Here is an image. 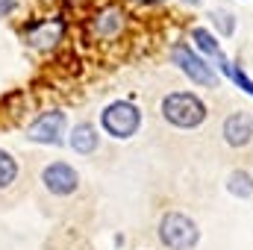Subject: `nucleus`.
I'll return each mask as SVG.
<instances>
[{
	"label": "nucleus",
	"instance_id": "1",
	"mask_svg": "<svg viewBox=\"0 0 253 250\" xmlns=\"http://www.w3.org/2000/svg\"><path fill=\"white\" fill-rule=\"evenodd\" d=\"M159 109H162V118L168 124L180 126V129H194V126H200L206 121V106L191 91H171V94H165Z\"/></svg>",
	"mask_w": 253,
	"mask_h": 250
},
{
	"label": "nucleus",
	"instance_id": "2",
	"mask_svg": "<svg viewBox=\"0 0 253 250\" xmlns=\"http://www.w3.org/2000/svg\"><path fill=\"white\" fill-rule=\"evenodd\" d=\"M159 242L168 250H191L200 242V230L183 212H165L159 218Z\"/></svg>",
	"mask_w": 253,
	"mask_h": 250
},
{
	"label": "nucleus",
	"instance_id": "3",
	"mask_svg": "<svg viewBox=\"0 0 253 250\" xmlns=\"http://www.w3.org/2000/svg\"><path fill=\"white\" fill-rule=\"evenodd\" d=\"M100 126H103L106 135H112V138H118V141H126V138H132V135L138 132V126H141V112H138V106L129 103V100H115V103H109V106L100 112Z\"/></svg>",
	"mask_w": 253,
	"mask_h": 250
},
{
	"label": "nucleus",
	"instance_id": "4",
	"mask_svg": "<svg viewBox=\"0 0 253 250\" xmlns=\"http://www.w3.org/2000/svg\"><path fill=\"white\" fill-rule=\"evenodd\" d=\"M171 62L177 65L194 85H215V83H218L212 65H206V59L197 56L189 44H183V42H177V44L171 47Z\"/></svg>",
	"mask_w": 253,
	"mask_h": 250
},
{
	"label": "nucleus",
	"instance_id": "5",
	"mask_svg": "<svg viewBox=\"0 0 253 250\" xmlns=\"http://www.w3.org/2000/svg\"><path fill=\"white\" fill-rule=\"evenodd\" d=\"M65 36L62 18H42L24 27V44L33 50H53Z\"/></svg>",
	"mask_w": 253,
	"mask_h": 250
},
{
	"label": "nucleus",
	"instance_id": "6",
	"mask_svg": "<svg viewBox=\"0 0 253 250\" xmlns=\"http://www.w3.org/2000/svg\"><path fill=\"white\" fill-rule=\"evenodd\" d=\"M65 126H68V118H65L62 109H47V112H42L33 124L27 126V141H36V144H62Z\"/></svg>",
	"mask_w": 253,
	"mask_h": 250
},
{
	"label": "nucleus",
	"instance_id": "7",
	"mask_svg": "<svg viewBox=\"0 0 253 250\" xmlns=\"http://www.w3.org/2000/svg\"><path fill=\"white\" fill-rule=\"evenodd\" d=\"M42 183H44V188H47L50 194L68 197V194H74V191L80 188V174H77L68 162H50V165H44V171H42Z\"/></svg>",
	"mask_w": 253,
	"mask_h": 250
},
{
	"label": "nucleus",
	"instance_id": "8",
	"mask_svg": "<svg viewBox=\"0 0 253 250\" xmlns=\"http://www.w3.org/2000/svg\"><path fill=\"white\" fill-rule=\"evenodd\" d=\"M224 141L230 147H248L253 141V115L251 112H233L224 121Z\"/></svg>",
	"mask_w": 253,
	"mask_h": 250
},
{
	"label": "nucleus",
	"instance_id": "9",
	"mask_svg": "<svg viewBox=\"0 0 253 250\" xmlns=\"http://www.w3.org/2000/svg\"><path fill=\"white\" fill-rule=\"evenodd\" d=\"M124 9H118V6H109V9H103L100 15H94L91 18V36L94 39H115L121 30H124Z\"/></svg>",
	"mask_w": 253,
	"mask_h": 250
},
{
	"label": "nucleus",
	"instance_id": "10",
	"mask_svg": "<svg viewBox=\"0 0 253 250\" xmlns=\"http://www.w3.org/2000/svg\"><path fill=\"white\" fill-rule=\"evenodd\" d=\"M68 144H71L74 153H80V156H91V153L97 150V144H100V135H97L94 124L80 121V124H74V129H71Z\"/></svg>",
	"mask_w": 253,
	"mask_h": 250
},
{
	"label": "nucleus",
	"instance_id": "11",
	"mask_svg": "<svg viewBox=\"0 0 253 250\" xmlns=\"http://www.w3.org/2000/svg\"><path fill=\"white\" fill-rule=\"evenodd\" d=\"M191 42L203 50V53H209V56H215V62H218V68L227 74V77H233V62L221 53V44H218V39L209 33V30H203V27H194L191 30Z\"/></svg>",
	"mask_w": 253,
	"mask_h": 250
},
{
	"label": "nucleus",
	"instance_id": "12",
	"mask_svg": "<svg viewBox=\"0 0 253 250\" xmlns=\"http://www.w3.org/2000/svg\"><path fill=\"white\" fill-rule=\"evenodd\" d=\"M227 191L230 194H236V197H251L253 194V177L248 171H233L230 177H227Z\"/></svg>",
	"mask_w": 253,
	"mask_h": 250
},
{
	"label": "nucleus",
	"instance_id": "13",
	"mask_svg": "<svg viewBox=\"0 0 253 250\" xmlns=\"http://www.w3.org/2000/svg\"><path fill=\"white\" fill-rule=\"evenodd\" d=\"M15 177H18V162H15V156L0 147V191L12 186Z\"/></svg>",
	"mask_w": 253,
	"mask_h": 250
},
{
	"label": "nucleus",
	"instance_id": "14",
	"mask_svg": "<svg viewBox=\"0 0 253 250\" xmlns=\"http://www.w3.org/2000/svg\"><path fill=\"white\" fill-rule=\"evenodd\" d=\"M212 18H215V24L221 27V33H224V36H233V33H236V21H233V15H230L227 9H215V12H212Z\"/></svg>",
	"mask_w": 253,
	"mask_h": 250
},
{
	"label": "nucleus",
	"instance_id": "15",
	"mask_svg": "<svg viewBox=\"0 0 253 250\" xmlns=\"http://www.w3.org/2000/svg\"><path fill=\"white\" fill-rule=\"evenodd\" d=\"M230 80H233L239 88H245V91H248V94L253 97V80L248 77V74H245V71H242V68H233V77H230Z\"/></svg>",
	"mask_w": 253,
	"mask_h": 250
},
{
	"label": "nucleus",
	"instance_id": "16",
	"mask_svg": "<svg viewBox=\"0 0 253 250\" xmlns=\"http://www.w3.org/2000/svg\"><path fill=\"white\" fill-rule=\"evenodd\" d=\"M18 9V0H0V18H6V15H12Z\"/></svg>",
	"mask_w": 253,
	"mask_h": 250
},
{
	"label": "nucleus",
	"instance_id": "17",
	"mask_svg": "<svg viewBox=\"0 0 253 250\" xmlns=\"http://www.w3.org/2000/svg\"><path fill=\"white\" fill-rule=\"evenodd\" d=\"M144 3H162V0H144Z\"/></svg>",
	"mask_w": 253,
	"mask_h": 250
},
{
	"label": "nucleus",
	"instance_id": "18",
	"mask_svg": "<svg viewBox=\"0 0 253 250\" xmlns=\"http://www.w3.org/2000/svg\"><path fill=\"white\" fill-rule=\"evenodd\" d=\"M189 3H197V0H189Z\"/></svg>",
	"mask_w": 253,
	"mask_h": 250
}]
</instances>
